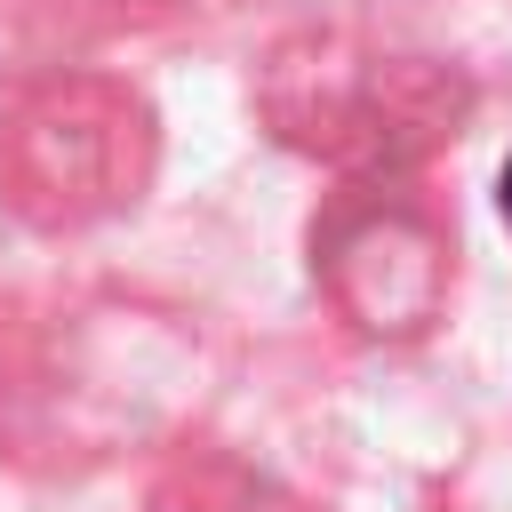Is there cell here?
Returning <instances> with one entry per match:
<instances>
[{"label":"cell","instance_id":"6da1fadb","mask_svg":"<svg viewBox=\"0 0 512 512\" xmlns=\"http://www.w3.org/2000/svg\"><path fill=\"white\" fill-rule=\"evenodd\" d=\"M496 200H504V224H512V160H504V176H496Z\"/></svg>","mask_w":512,"mask_h":512}]
</instances>
